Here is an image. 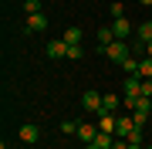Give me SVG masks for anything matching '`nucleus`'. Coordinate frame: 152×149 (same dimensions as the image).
<instances>
[{
    "label": "nucleus",
    "instance_id": "1",
    "mask_svg": "<svg viewBox=\"0 0 152 149\" xmlns=\"http://www.w3.org/2000/svg\"><path fill=\"white\" fill-rule=\"evenodd\" d=\"M102 51H105V58H108V61H125V54L132 51V44H129V41H118V37H115L112 44H108V48H102Z\"/></svg>",
    "mask_w": 152,
    "mask_h": 149
},
{
    "label": "nucleus",
    "instance_id": "2",
    "mask_svg": "<svg viewBox=\"0 0 152 149\" xmlns=\"http://www.w3.org/2000/svg\"><path fill=\"white\" fill-rule=\"evenodd\" d=\"M44 54H48L51 61H58V58H68V41H64V37H58V41H48V44H44Z\"/></svg>",
    "mask_w": 152,
    "mask_h": 149
},
{
    "label": "nucleus",
    "instance_id": "3",
    "mask_svg": "<svg viewBox=\"0 0 152 149\" xmlns=\"http://www.w3.org/2000/svg\"><path fill=\"white\" fill-rule=\"evenodd\" d=\"M139 95H142V78L139 75H129L125 85H122V98H139Z\"/></svg>",
    "mask_w": 152,
    "mask_h": 149
},
{
    "label": "nucleus",
    "instance_id": "4",
    "mask_svg": "<svg viewBox=\"0 0 152 149\" xmlns=\"http://www.w3.org/2000/svg\"><path fill=\"white\" fill-rule=\"evenodd\" d=\"M112 31H115V37H118V41H125L135 27H132V21H125V17H115V21H112Z\"/></svg>",
    "mask_w": 152,
    "mask_h": 149
},
{
    "label": "nucleus",
    "instance_id": "5",
    "mask_svg": "<svg viewBox=\"0 0 152 149\" xmlns=\"http://www.w3.org/2000/svg\"><path fill=\"white\" fill-rule=\"evenodd\" d=\"M44 27H48V17L44 14H27V27H24L27 34H41Z\"/></svg>",
    "mask_w": 152,
    "mask_h": 149
},
{
    "label": "nucleus",
    "instance_id": "6",
    "mask_svg": "<svg viewBox=\"0 0 152 149\" xmlns=\"http://www.w3.org/2000/svg\"><path fill=\"white\" fill-rule=\"evenodd\" d=\"M135 129V122H132V115H122V119H115V136L118 139H129V132Z\"/></svg>",
    "mask_w": 152,
    "mask_h": 149
},
{
    "label": "nucleus",
    "instance_id": "7",
    "mask_svg": "<svg viewBox=\"0 0 152 149\" xmlns=\"http://www.w3.org/2000/svg\"><path fill=\"white\" fill-rule=\"evenodd\" d=\"M81 105H85V112H102V95L88 88V92H85V98H81Z\"/></svg>",
    "mask_w": 152,
    "mask_h": 149
},
{
    "label": "nucleus",
    "instance_id": "8",
    "mask_svg": "<svg viewBox=\"0 0 152 149\" xmlns=\"http://www.w3.org/2000/svg\"><path fill=\"white\" fill-rule=\"evenodd\" d=\"M115 146V136H108V132H98L95 136V142H88L85 149H112Z\"/></svg>",
    "mask_w": 152,
    "mask_h": 149
},
{
    "label": "nucleus",
    "instance_id": "9",
    "mask_svg": "<svg viewBox=\"0 0 152 149\" xmlns=\"http://www.w3.org/2000/svg\"><path fill=\"white\" fill-rule=\"evenodd\" d=\"M98 132L115 136V115H108V112H98Z\"/></svg>",
    "mask_w": 152,
    "mask_h": 149
},
{
    "label": "nucleus",
    "instance_id": "10",
    "mask_svg": "<svg viewBox=\"0 0 152 149\" xmlns=\"http://www.w3.org/2000/svg\"><path fill=\"white\" fill-rule=\"evenodd\" d=\"M118 105H122V98L118 95H102V112H108V115H115V112H118Z\"/></svg>",
    "mask_w": 152,
    "mask_h": 149
},
{
    "label": "nucleus",
    "instance_id": "11",
    "mask_svg": "<svg viewBox=\"0 0 152 149\" xmlns=\"http://www.w3.org/2000/svg\"><path fill=\"white\" fill-rule=\"evenodd\" d=\"M95 136H98V126H91V122H85V126H78V139L88 146V142H95Z\"/></svg>",
    "mask_w": 152,
    "mask_h": 149
},
{
    "label": "nucleus",
    "instance_id": "12",
    "mask_svg": "<svg viewBox=\"0 0 152 149\" xmlns=\"http://www.w3.org/2000/svg\"><path fill=\"white\" fill-rule=\"evenodd\" d=\"M135 37H139V44H149L152 41V21H142L139 27H135Z\"/></svg>",
    "mask_w": 152,
    "mask_h": 149
},
{
    "label": "nucleus",
    "instance_id": "13",
    "mask_svg": "<svg viewBox=\"0 0 152 149\" xmlns=\"http://www.w3.org/2000/svg\"><path fill=\"white\" fill-rule=\"evenodd\" d=\"M20 139H24V142H37V139H41V129L37 126H20Z\"/></svg>",
    "mask_w": 152,
    "mask_h": 149
},
{
    "label": "nucleus",
    "instance_id": "14",
    "mask_svg": "<svg viewBox=\"0 0 152 149\" xmlns=\"http://www.w3.org/2000/svg\"><path fill=\"white\" fill-rule=\"evenodd\" d=\"M64 41H68V44H81V41H85L81 27H68V31H64Z\"/></svg>",
    "mask_w": 152,
    "mask_h": 149
},
{
    "label": "nucleus",
    "instance_id": "15",
    "mask_svg": "<svg viewBox=\"0 0 152 149\" xmlns=\"http://www.w3.org/2000/svg\"><path fill=\"white\" fill-rule=\"evenodd\" d=\"M112 41H115V31H112V27H98V44H102V48H108Z\"/></svg>",
    "mask_w": 152,
    "mask_h": 149
},
{
    "label": "nucleus",
    "instance_id": "16",
    "mask_svg": "<svg viewBox=\"0 0 152 149\" xmlns=\"http://www.w3.org/2000/svg\"><path fill=\"white\" fill-rule=\"evenodd\" d=\"M139 78H152V58H139Z\"/></svg>",
    "mask_w": 152,
    "mask_h": 149
},
{
    "label": "nucleus",
    "instance_id": "17",
    "mask_svg": "<svg viewBox=\"0 0 152 149\" xmlns=\"http://www.w3.org/2000/svg\"><path fill=\"white\" fill-rule=\"evenodd\" d=\"M68 58H71V61H81V58H85V48H81V44H68Z\"/></svg>",
    "mask_w": 152,
    "mask_h": 149
},
{
    "label": "nucleus",
    "instance_id": "18",
    "mask_svg": "<svg viewBox=\"0 0 152 149\" xmlns=\"http://www.w3.org/2000/svg\"><path fill=\"white\" fill-rule=\"evenodd\" d=\"M129 142H132V146H142V129H139V126L129 132Z\"/></svg>",
    "mask_w": 152,
    "mask_h": 149
},
{
    "label": "nucleus",
    "instance_id": "19",
    "mask_svg": "<svg viewBox=\"0 0 152 149\" xmlns=\"http://www.w3.org/2000/svg\"><path fill=\"white\" fill-rule=\"evenodd\" d=\"M61 132H64V136H78V126H75V122H61Z\"/></svg>",
    "mask_w": 152,
    "mask_h": 149
},
{
    "label": "nucleus",
    "instance_id": "20",
    "mask_svg": "<svg viewBox=\"0 0 152 149\" xmlns=\"http://www.w3.org/2000/svg\"><path fill=\"white\" fill-rule=\"evenodd\" d=\"M24 10H27V14H41V0H27Z\"/></svg>",
    "mask_w": 152,
    "mask_h": 149
},
{
    "label": "nucleus",
    "instance_id": "21",
    "mask_svg": "<svg viewBox=\"0 0 152 149\" xmlns=\"http://www.w3.org/2000/svg\"><path fill=\"white\" fill-rule=\"evenodd\" d=\"M112 149H129V139H118V136H115V146Z\"/></svg>",
    "mask_w": 152,
    "mask_h": 149
},
{
    "label": "nucleus",
    "instance_id": "22",
    "mask_svg": "<svg viewBox=\"0 0 152 149\" xmlns=\"http://www.w3.org/2000/svg\"><path fill=\"white\" fill-rule=\"evenodd\" d=\"M145 54H149V58H152V41H149V44H145Z\"/></svg>",
    "mask_w": 152,
    "mask_h": 149
},
{
    "label": "nucleus",
    "instance_id": "23",
    "mask_svg": "<svg viewBox=\"0 0 152 149\" xmlns=\"http://www.w3.org/2000/svg\"><path fill=\"white\" fill-rule=\"evenodd\" d=\"M139 4H142V7H152V0H139Z\"/></svg>",
    "mask_w": 152,
    "mask_h": 149
},
{
    "label": "nucleus",
    "instance_id": "24",
    "mask_svg": "<svg viewBox=\"0 0 152 149\" xmlns=\"http://www.w3.org/2000/svg\"><path fill=\"white\" fill-rule=\"evenodd\" d=\"M129 149H142V146H132V142H129Z\"/></svg>",
    "mask_w": 152,
    "mask_h": 149
},
{
    "label": "nucleus",
    "instance_id": "25",
    "mask_svg": "<svg viewBox=\"0 0 152 149\" xmlns=\"http://www.w3.org/2000/svg\"><path fill=\"white\" fill-rule=\"evenodd\" d=\"M145 149H152V146H145Z\"/></svg>",
    "mask_w": 152,
    "mask_h": 149
},
{
    "label": "nucleus",
    "instance_id": "26",
    "mask_svg": "<svg viewBox=\"0 0 152 149\" xmlns=\"http://www.w3.org/2000/svg\"><path fill=\"white\" fill-rule=\"evenodd\" d=\"M149 81H152V78H149Z\"/></svg>",
    "mask_w": 152,
    "mask_h": 149
}]
</instances>
